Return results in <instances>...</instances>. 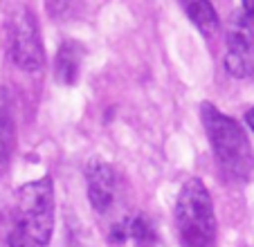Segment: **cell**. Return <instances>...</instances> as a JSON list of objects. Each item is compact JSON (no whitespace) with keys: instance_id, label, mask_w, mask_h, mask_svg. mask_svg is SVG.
Returning a JSON list of instances; mask_svg holds the SVG:
<instances>
[{"instance_id":"1","label":"cell","mask_w":254,"mask_h":247,"mask_svg":"<svg viewBox=\"0 0 254 247\" xmlns=\"http://www.w3.org/2000/svg\"><path fill=\"white\" fill-rule=\"evenodd\" d=\"M9 247H48L54 232V185L50 178L27 182L16 195Z\"/></svg>"},{"instance_id":"2","label":"cell","mask_w":254,"mask_h":247,"mask_svg":"<svg viewBox=\"0 0 254 247\" xmlns=\"http://www.w3.org/2000/svg\"><path fill=\"white\" fill-rule=\"evenodd\" d=\"M200 117L225 176L232 180H248L254 169V153L245 130L232 117L218 113L211 104L200 106Z\"/></svg>"},{"instance_id":"3","label":"cell","mask_w":254,"mask_h":247,"mask_svg":"<svg viewBox=\"0 0 254 247\" xmlns=\"http://www.w3.org/2000/svg\"><path fill=\"white\" fill-rule=\"evenodd\" d=\"M176 225L185 247H216L214 202L198 178H189L178 193Z\"/></svg>"},{"instance_id":"4","label":"cell","mask_w":254,"mask_h":247,"mask_svg":"<svg viewBox=\"0 0 254 247\" xmlns=\"http://www.w3.org/2000/svg\"><path fill=\"white\" fill-rule=\"evenodd\" d=\"M7 48L9 57L20 70L36 72L43 67L45 54L39 25L27 7H18L7 23Z\"/></svg>"},{"instance_id":"5","label":"cell","mask_w":254,"mask_h":247,"mask_svg":"<svg viewBox=\"0 0 254 247\" xmlns=\"http://www.w3.org/2000/svg\"><path fill=\"white\" fill-rule=\"evenodd\" d=\"M225 67L232 76L245 79L254 72V38L248 16H239L232 20L227 32V54Z\"/></svg>"},{"instance_id":"6","label":"cell","mask_w":254,"mask_h":247,"mask_svg":"<svg viewBox=\"0 0 254 247\" xmlns=\"http://www.w3.org/2000/svg\"><path fill=\"white\" fill-rule=\"evenodd\" d=\"M86 185H88V200L97 214H106L113 209L120 191V180L111 164L104 160H90L86 164Z\"/></svg>"},{"instance_id":"7","label":"cell","mask_w":254,"mask_h":247,"mask_svg":"<svg viewBox=\"0 0 254 247\" xmlns=\"http://www.w3.org/2000/svg\"><path fill=\"white\" fill-rule=\"evenodd\" d=\"M111 241L117 243V245L130 241L137 247H153L155 245V229L149 218H144L142 214H135L113 227Z\"/></svg>"},{"instance_id":"8","label":"cell","mask_w":254,"mask_h":247,"mask_svg":"<svg viewBox=\"0 0 254 247\" xmlns=\"http://www.w3.org/2000/svg\"><path fill=\"white\" fill-rule=\"evenodd\" d=\"M83 50L81 43L77 41H65L59 48L57 59H54V79L63 86H72L79 81V72H81V63H83Z\"/></svg>"},{"instance_id":"9","label":"cell","mask_w":254,"mask_h":247,"mask_svg":"<svg viewBox=\"0 0 254 247\" xmlns=\"http://www.w3.org/2000/svg\"><path fill=\"white\" fill-rule=\"evenodd\" d=\"M14 144H16V126H14V117H11L9 108L5 101H0V176L7 171L14 153Z\"/></svg>"},{"instance_id":"10","label":"cell","mask_w":254,"mask_h":247,"mask_svg":"<svg viewBox=\"0 0 254 247\" xmlns=\"http://www.w3.org/2000/svg\"><path fill=\"white\" fill-rule=\"evenodd\" d=\"M189 20L205 34V38H214L216 29H218V16H216L214 7L207 0H196V2H187L185 5Z\"/></svg>"},{"instance_id":"11","label":"cell","mask_w":254,"mask_h":247,"mask_svg":"<svg viewBox=\"0 0 254 247\" xmlns=\"http://www.w3.org/2000/svg\"><path fill=\"white\" fill-rule=\"evenodd\" d=\"M245 124H248L250 128L254 130V108H250L248 113H245Z\"/></svg>"}]
</instances>
